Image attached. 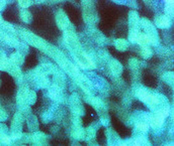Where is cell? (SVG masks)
I'll return each instance as SVG.
<instances>
[{
	"instance_id": "cell-1",
	"label": "cell",
	"mask_w": 174,
	"mask_h": 146,
	"mask_svg": "<svg viewBox=\"0 0 174 146\" xmlns=\"http://www.w3.org/2000/svg\"><path fill=\"white\" fill-rule=\"evenodd\" d=\"M157 23H158V25H159L160 27H166V26H168V25H169V20H168L166 17L161 16V17L158 19V22H157Z\"/></svg>"
},
{
	"instance_id": "cell-2",
	"label": "cell",
	"mask_w": 174,
	"mask_h": 146,
	"mask_svg": "<svg viewBox=\"0 0 174 146\" xmlns=\"http://www.w3.org/2000/svg\"><path fill=\"white\" fill-rule=\"evenodd\" d=\"M138 128H140L142 131H147L148 126L146 125V124H142V123H140V124H138Z\"/></svg>"
},
{
	"instance_id": "cell-3",
	"label": "cell",
	"mask_w": 174,
	"mask_h": 146,
	"mask_svg": "<svg viewBox=\"0 0 174 146\" xmlns=\"http://www.w3.org/2000/svg\"><path fill=\"white\" fill-rule=\"evenodd\" d=\"M3 141L6 142V143H8V142H10V138H6V137H4V138H3Z\"/></svg>"
}]
</instances>
